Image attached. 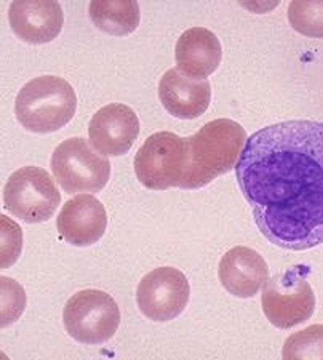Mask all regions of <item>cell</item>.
<instances>
[{
    "label": "cell",
    "mask_w": 323,
    "mask_h": 360,
    "mask_svg": "<svg viewBox=\"0 0 323 360\" xmlns=\"http://www.w3.org/2000/svg\"><path fill=\"white\" fill-rule=\"evenodd\" d=\"M282 356L286 360L323 359V325H312L285 341Z\"/></svg>",
    "instance_id": "17"
},
{
    "label": "cell",
    "mask_w": 323,
    "mask_h": 360,
    "mask_svg": "<svg viewBox=\"0 0 323 360\" xmlns=\"http://www.w3.org/2000/svg\"><path fill=\"white\" fill-rule=\"evenodd\" d=\"M56 228L62 239L71 245H93L106 232V208L95 195H76L61 208L56 219Z\"/></svg>",
    "instance_id": "11"
},
{
    "label": "cell",
    "mask_w": 323,
    "mask_h": 360,
    "mask_svg": "<svg viewBox=\"0 0 323 360\" xmlns=\"http://www.w3.org/2000/svg\"><path fill=\"white\" fill-rule=\"evenodd\" d=\"M61 203V194L47 170L22 167L8 178L4 188V205L21 221H48Z\"/></svg>",
    "instance_id": "7"
},
{
    "label": "cell",
    "mask_w": 323,
    "mask_h": 360,
    "mask_svg": "<svg viewBox=\"0 0 323 360\" xmlns=\"http://www.w3.org/2000/svg\"><path fill=\"white\" fill-rule=\"evenodd\" d=\"M67 335L84 345H103L112 338L120 323L114 298L101 290H82L71 296L62 311Z\"/></svg>",
    "instance_id": "6"
},
{
    "label": "cell",
    "mask_w": 323,
    "mask_h": 360,
    "mask_svg": "<svg viewBox=\"0 0 323 360\" xmlns=\"http://www.w3.org/2000/svg\"><path fill=\"white\" fill-rule=\"evenodd\" d=\"M187 168V138L170 131L149 136L135 155V173L147 189L180 188Z\"/></svg>",
    "instance_id": "5"
},
{
    "label": "cell",
    "mask_w": 323,
    "mask_h": 360,
    "mask_svg": "<svg viewBox=\"0 0 323 360\" xmlns=\"http://www.w3.org/2000/svg\"><path fill=\"white\" fill-rule=\"evenodd\" d=\"M2 288V328L20 319L26 307V293L18 282L10 277L0 278Z\"/></svg>",
    "instance_id": "19"
},
{
    "label": "cell",
    "mask_w": 323,
    "mask_h": 360,
    "mask_svg": "<svg viewBox=\"0 0 323 360\" xmlns=\"http://www.w3.org/2000/svg\"><path fill=\"white\" fill-rule=\"evenodd\" d=\"M175 58L183 74L204 80L215 72L221 63V42L206 27H190L178 39Z\"/></svg>",
    "instance_id": "15"
},
{
    "label": "cell",
    "mask_w": 323,
    "mask_h": 360,
    "mask_svg": "<svg viewBox=\"0 0 323 360\" xmlns=\"http://www.w3.org/2000/svg\"><path fill=\"white\" fill-rule=\"evenodd\" d=\"M288 21L303 36L323 39V2H291Z\"/></svg>",
    "instance_id": "18"
},
{
    "label": "cell",
    "mask_w": 323,
    "mask_h": 360,
    "mask_svg": "<svg viewBox=\"0 0 323 360\" xmlns=\"http://www.w3.org/2000/svg\"><path fill=\"white\" fill-rule=\"evenodd\" d=\"M88 13L93 25L111 36H128L140 25L138 2H91Z\"/></svg>",
    "instance_id": "16"
},
{
    "label": "cell",
    "mask_w": 323,
    "mask_h": 360,
    "mask_svg": "<svg viewBox=\"0 0 323 360\" xmlns=\"http://www.w3.org/2000/svg\"><path fill=\"white\" fill-rule=\"evenodd\" d=\"M190 287L186 276L175 268H157L143 278L136 290L140 311L154 322H170L186 309Z\"/></svg>",
    "instance_id": "9"
},
{
    "label": "cell",
    "mask_w": 323,
    "mask_h": 360,
    "mask_svg": "<svg viewBox=\"0 0 323 360\" xmlns=\"http://www.w3.org/2000/svg\"><path fill=\"white\" fill-rule=\"evenodd\" d=\"M0 226H2V269L10 268L15 261H18L22 248V232L21 228L8 217H0Z\"/></svg>",
    "instance_id": "20"
},
{
    "label": "cell",
    "mask_w": 323,
    "mask_h": 360,
    "mask_svg": "<svg viewBox=\"0 0 323 360\" xmlns=\"http://www.w3.org/2000/svg\"><path fill=\"white\" fill-rule=\"evenodd\" d=\"M218 277L229 293L237 298H253L268 282L269 268L255 250L234 247L221 258Z\"/></svg>",
    "instance_id": "14"
},
{
    "label": "cell",
    "mask_w": 323,
    "mask_h": 360,
    "mask_svg": "<svg viewBox=\"0 0 323 360\" xmlns=\"http://www.w3.org/2000/svg\"><path fill=\"white\" fill-rule=\"evenodd\" d=\"M8 21L16 36L32 45L48 44L62 29L61 5L58 2H13L8 8Z\"/></svg>",
    "instance_id": "13"
},
{
    "label": "cell",
    "mask_w": 323,
    "mask_h": 360,
    "mask_svg": "<svg viewBox=\"0 0 323 360\" xmlns=\"http://www.w3.org/2000/svg\"><path fill=\"white\" fill-rule=\"evenodd\" d=\"M235 176L270 243L291 252L322 245L323 122H279L253 133Z\"/></svg>",
    "instance_id": "1"
},
{
    "label": "cell",
    "mask_w": 323,
    "mask_h": 360,
    "mask_svg": "<svg viewBox=\"0 0 323 360\" xmlns=\"http://www.w3.org/2000/svg\"><path fill=\"white\" fill-rule=\"evenodd\" d=\"M55 179L67 194H96L111 178V162L96 154L84 138H69L55 149L50 160Z\"/></svg>",
    "instance_id": "4"
},
{
    "label": "cell",
    "mask_w": 323,
    "mask_h": 360,
    "mask_svg": "<svg viewBox=\"0 0 323 360\" xmlns=\"http://www.w3.org/2000/svg\"><path fill=\"white\" fill-rule=\"evenodd\" d=\"M246 143L244 127L229 119H218L187 138V168L181 189H200L235 168Z\"/></svg>",
    "instance_id": "2"
},
{
    "label": "cell",
    "mask_w": 323,
    "mask_h": 360,
    "mask_svg": "<svg viewBox=\"0 0 323 360\" xmlns=\"http://www.w3.org/2000/svg\"><path fill=\"white\" fill-rule=\"evenodd\" d=\"M77 95L67 80L56 75L36 77L22 86L15 103L20 124L32 133H53L72 120Z\"/></svg>",
    "instance_id": "3"
},
{
    "label": "cell",
    "mask_w": 323,
    "mask_h": 360,
    "mask_svg": "<svg viewBox=\"0 0 323 360\" xmlns=\"http://www.w3.org/2000/svg\"><path fill=\"white\" fill-rule=\"evenodd\" d=\"M315 309V295L301 266L268 278L263 290V311L277 328L286 330L308 322Z\"/></svg>",
    "instance_id": "8"
},
{
    "label": "cell",
    "mask_w": 323,
    "mask_h": 360,
    "mask_svg": "<svg viewBox=\"0 0 323 360\" xmlns=\"http://www.w3.org/2000/svg\"><path fill=\"white\" fill-rule=\"evenodd\" d=\"M140 135V120L126 104L112 103L101 108L90 120V143L103 155L120 158L133 146Z\"/></svg>",
    "instance_id": "10"
},
{
    "label": "cell",
    "mask_w": 323,
    "mask_h": 360,
    "mask_svg": "<svg viewBox=\"0 0 323 360\" xmlns=\"http://www.w3.org/2000/svg\"><path fill=\"white\" fill-rule=\"evenodd\" d=\"M159 98L173 117L197 119L210 106L211 86L209 80L192 79L176 68L160 79Z\"/></svg>",
    "instance_id": "12"
}]
</instances>
